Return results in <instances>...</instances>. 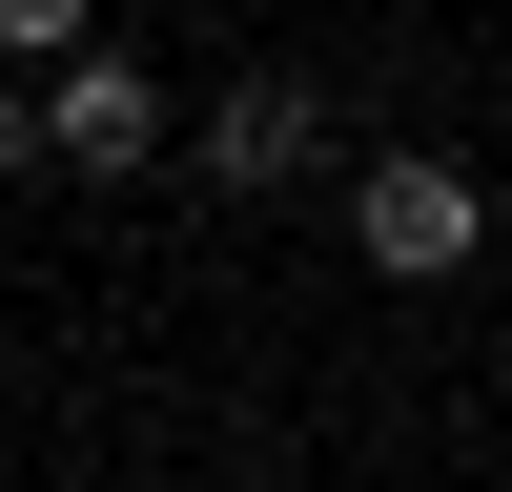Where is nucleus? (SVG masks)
<instances>
[{
  "label": "nucleus",
  "mask_w": 512,
  "mask_h": 492,
  "mask_svg": "<svg viewBox=\"0 0 512 492\" xmlns=\"http://www.w3.org/2000/svg\"><path fill=\"white\" fill-rule=\"evenodd\" d=\"M21 103H41V164H82V185H123V164H164V123H185V103H164L144 62H103V41H82L62 82H21Z\"/></svg>",
  "instance_id": "f03ea898"
},
{
  "label": "nucleus",
  "mask_w": 512,
  "mask_h": 492,
  "mask_svg": "<svg viewBox=\"0 0 512 492\" xmlns=\"http://www.w3.org/2000/svg\"><path fill=\"white\" fill-rule=\"evenodd\" d=\"M82 21L103 0H0V62H82Z\"/></svg>",
  "instance_id": "20e7f679"
},
{
  "label": "nucleus",
  "mask_w": 512,
  "mask_h": 492,
  "mask_svg": "<svg viewBox=\"0 0 512 492\" xmlns=\"http://www.w3.org/2000/svg\"><path fill=\"white\" fill-rule=\"evenodd\" d=\"M349 226H369V267H390V287H431V267H472V164H431V144H390V164H349Z\"/></svg>",
  "instance_id": "7ed1b4c3"
},
{
  "label": "nucleus",
  "mask_w": 512,
  "mask_h": 492,
  "mask_svg": "<svg viewBox=\"0 0 512 492\" xmlns=\"http://www.w3.org/2000/svg\"><path fill=\"white\" fill-rule=\"evenodd\" d=\"M164 144H185V164H205L226 205H267V185H308V164H328V103H308L287 62H246L226 103H205V123H164Z\"/></svg>",
  "instance_id": "f257e3e1"
},
{
  "label": "nucleus",
  "mask_w": 512,
  "mask_h": 492,
  "mask_svg": "<svg viewBox=\"0 0 512 492\" xmlns=\"http://www.w3.org/2000/svg\"><path fill=\"white\" fill-rule=\"evenodd\" d=\"M21 164H41V103H21V82H0V185H21Z\"/></svg>",
  "instance_id": "39448f33"
}]
</instances>
